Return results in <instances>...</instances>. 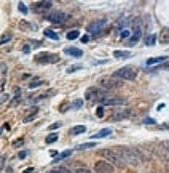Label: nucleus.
<instances>
[{
    "mask_svg": "<svg viewBox=\"0 0 169 173\" xmlns=\"http://www.w3.org/2000/svg\"><path fill=\"white\" fill-rule=\"evenodd\" d=\"M84 131H86V127L84 125H77V127H74L72 130H70L72 135H81V133H84Z\"/></svg>",
    "mask_w": 169,
    "mask_h": 173,
    "instance_id": "nucleus-19",
    "label": "nucleus"
},
{
    "mask_svg": "<svg viewBox=\"0 0 169 173\" xmlns=\"http://www.w3.org/2000/svg\"><path fill=\"white\" fill-rule=\"evenodd\" d=\"M110 135H112V130H110V128H104V130H101V131L94 133L93 138L97 140V138H105V136H110Z\"/></svg>",
    "mask_w": 169,
    "mask_h": 173,
    "instance_id": "nucleus-15",
    "label": "nucleus"
},
{
    "mask_svg": "<svg viewBox=\"0 0 169 173\" xmlns=\"http://www.w3.org/2000/svg\"><path fill=\"white\" fill-rule=\"evenodd\" d=\"M137 68L136 66H126V68H121L118 71H115L113 77L117 79H121V80H134L137 77Z\"/></svg>",
    "mask_w": 169,
    "mask_h": 173,
    "instance_id": "nucleus-3",
    "label": "nucleus"
},
{
    "mask_svg": "<svg viewBox=\"0 0 169 173\" xmlns=\"http://www.w3.org/2000/svg\"><path fill=\"white\" fill-rule=\"evenodd\" d=\"M78 37H80V31L78 29H74V31L67 32V38H69V40H75V38H78Z\"/></svg>",
    "mask_w": 169,
    "mask_h": 173,
    "instance_id": "nucleus-25",
    "label": "nucleus"
},
{
    "mask_svg": "<svg viewBox=\"0 0 169 173\" xmlns=\"http://www.w3.org/2000/svg\"><path fill=\"white\" fill-rule=\"evenodd\" d=\"M96 115H97V117H102V115H104V109H102V108H97V109H96Z\"/></svg>",
    "mask_w": 169,
    "mask_h": 173,
    "instance_id": "nucleus-38",
    "label": "nucleus"
},
{
    "mask_svg": "<svg viewBox=\"0 0 169 173\" xmlns=\"http://www.w3.org/2000/svg\"><path fill=\"white\" fill-rule=\"evenodd\" d=\"M160 40L161 43H169V28H164L160 34Z\"/></svg>",
    "mask_w": 169,
    "mask_h": 173,
    "instance_id": "nucleus-16",
    "label": "nucleus"
},
{
    "mask_svg": "<svg viewBox=\"0 0 169 173\" xmlns=\"http://www.w3.org/2000/svg\"><path fill=\"white\" fill-rule=\"evenodd\" d=\"M161 128H169V122L167 124H161Z\"/></svg>",
    "mask_w": 169,
    "mask_h": 173,
    "instance_id": "nucleus-45",
    "label": "nucleus"
},
{
    "mask_svg": "<svg viewBox=\"0 0 169 173\" xmlns=\"http://www.w3.org/2000/svg\"><path fill=\"white\" fill-rule=\"evenodd\" d=\"M81 68H83V66H70V68L67 69V72H74V71H78Z\"/></svg>",
    "mask_w": 169,
    "mask_h": 173,
    "instance_id": "nucleus-37",
    "label": "nucleus"
},
{
    "mask_svg": "<svg viewBox=\"0 0 169 173\" xmlns=\"http://www.w3.org/2000/svg\"><path fill=\"white\" fill-rule=\"evenodd\" d=\"M27 155H29V152H27V151H21L19 152V159H26Z\"/></svg>",
    "mask_w": 169,
    "mask_h": 173,
    "instance_id": "nucleus-39",
    "label": "nucleus"
},
{
    "mask_svg": "<svg viewBox=\"0 0 169 173\" xmlns=\"http://www.w3.org/2000/svg\"><path fill=\"white\" fill-rule=\"evenodd\" d=\"M163 61H166V56H155V58H148L147 64L152 66V64H158V63H163Z\"/></svg>",
    "mask_w": 169,
    "mask_h": 173,
    "instance_id": "nucleus-18",
    "label": "nucleus"
},
{
    "mask_svg": "<svg viewBox=\"0 0 169 173\" xmlns=\"http://www.w3.org/2000/svg\"><path fill=\"white\" fill-rule=\"evenodd\" d=\"M5 71H7V66H5V63H2V72L5 74Z\"/></svg>",
    "mask_w": 169,
    "mask_h": 173,
    "instance_id": "nucleus-44",
    "label": "nucleus"
},
{
    "mask_svg": "<svg viewBox=\"0 0 169 173\" xmlns=\"http://www.w3.org/2000/svg\"><path fill=\"white\" fill-rule=\"evenodd\" d=\"M35 61L40 63V64H51V63H58V61H59V56L54 55V53H46V51H43V53H38L37 58H35Z\"/></svg>",
    "mask_w": 169,
    "mask_h": 173,
    "instance_id": "nucleus-5",
    "label": "nucleus"
},
{
    "mask_svg": "<svg viewBox=\"0 0 169 173\" xmlns=\"http://www.w3.org/2000/svg\"><path fill=\"white\" fill-rule=\"evenodd\" d=\"M128 117H131V109H121V111H117L112 115V120L118 122V120H124V119H128Z\"/></svg>",
    "mask_w": 169,
    "mask_h": 173,
    "instance_id": "nucleus-12",
    "label": "nucleus"
},
{
    "mask_svg": "<svg viewBox=\"0 0 169 173\" xmlns=\"http://www.w3.org/2000/svg\"><path fill=\"white\" fill-rule=\"evenodd\" d=\"M51 5H53V2H51V0H43V2H35L32 8H34V11L41 13V11H46V10H50V8H51Z\"/></svg>",
    "mask_w": 169,
    "mask_h": 173,
    "instance_id": "nucleus-11",
    "label": "nucleus"
},
{
    "mask_svg": "<svg viewBox=\"0 0 169 173\" xmlns=\"http://www.w3.org/2000/svg\"><path fill=\"white\" fill-rule=\"evenodd\" d=\"M84 98H86L89 103H104L107 99V93L105 90L99 88V87H89L84 93Z\"/></svg>",
    "mask_w": 169,
    "mask_h": 173,
    "instance_id": "nucleus-2",
    "label": "nucleus"
},
{
    "mask_svg": "<svg viewBox=\"0 0 169 173\" xmlns=\"http://www.w3.org/2000/svg\"><path fill=\"white\" fill-rule=\"evenodd\" d=\"M88 40H89V35H83L81 37V42L83 43H88Z\"/></svg>",
    "mask_w": 169,
    "mask_h": 173,
    "instance_id": "nucleus-43",
    "label": "nucleus"
},
{
    "mask_svg": "<svg viewBox=\"0 0 169 173\" xmlns=\"http://www.w3.org/2000/svg\"><path fill=\"white\" fill-rule=\"evenodd\" d=\"M144 124H155V119H150V117H147V119H144Z\"/></svg>",
    "mask_w": 169,
    "mask_h": 173,
    "instance_id": "nucleus-41",
    "label": "nucleus"
},
{
    "mask_svg": "<svg viewBox=\"0 0 169 173\" xmlns=\"http://www.w3.org/2000/svg\"><path fill=\"white\" fill-rule=\"evenodd\" d=\"M22 144H24V140H22V138H19V140H16V141H13V146H15V148H21Z\"/></svg>",
    "mask_w": 169,
    "mask_h": 173,
    "instance_id": "nucleus-34",
    "label": "nucleus"
},
{
    "mask_svg": "<svg viewBox=\"0 0 169 173\" xmlns=\"http://www.w3.org/2000/svg\"><path fill=\"white\" fill-rule=\"evenodd\" d=\"M72 152H74L72 149H67V151H64V152L58 154V157H56V159H54V160H56V162H58V160H62V159H67L69 155H72Z\"/></svg>",
    "mask_w": 169,
    "mask_h": 173,
    "instance_id": "nucleus-23",
    "label": "nucleus"
},
{
    "mask_svg": "<svg viewBox=\"0 0 169 173\" xmlns=\"http://www.w3.org/2000/svg\"><path fill=\"white\" fill-rule=\"evenodd\" d=\"M19 26H21L22 31H31V29H32V24H31V23H26V21H21Z\"/></svg>",
    "mask_w": 169,
    "mask_h": 173,
    "instance_id": "nucleus-29",
    "label": "nucleus"
},
{
    "mask_svg": "<svg viewBox=\"0 0 169 173\" xmlns=\"http://www.w3.org/2000/svg\"><path fill=\"white\" fill-rule=\"evenodd\" d=\"M94 146H96V144H94L93 141H88V143L78 144V146H77V149H78V151H84V149H91V148H94Z\"/></svg>",
    "mask_w": 169,
    "mask_h": 173,
    "instance_id": "nucleus-22",
    "label": "nucleus"
},
{
    "mask_svg": "<svg viewBox=\"0 0 169 173\" xmlns=\"http://www.w3.org/2000/svg\"><path fill=\"white\" fill-rule=\"evenodd\" d=\"M99 85H101L104 90H112V88H118V87L121 85V82H120V80H115V77H113V79L104 77V79H101V80H99Z\"/></svg>",
    "mask_w": 169,
    "mask_h": 173,
    "instance_id": "nucleus-8",
    "label": "nucleus"
},
{
    "mask_svg": "<svg viewBox=\"0 0 169 173\" xmlns=\"http://www.w3.org/2000/svg\"><path fill=\"white\" fill-rule=\"evenodd\" d=\"M11 38H13L11 32H5L2 37H0V43H2V45H5V43H8V42L11 40Z\"/></svg>",
    "mask_w": 169,
    "mask_h": 173,
    "instance_id": "nucleus-24",
    "label": "nucleus"
},
{
    "mask_svg": "<svg viewBox=\"0 0 169 173\" xmlns=\"http://www.w3.org/2000/svg\"><path fill=\"white\" fill-rule=\"evenodd\" d=\"M31 51V47H24V53H29Z\"/></svg>",
    "mask_w": 169,
    "mask_h": 173,
    "instance_id": "nucleus-46",
    "label": "nucleus"
},
{
    "mask_svg": "<svg viewBox=\"0 0 169 173\" xmlns=\"http://www.w3.org/2000/svg\"><path fill=\"white\" fill-rule=\"evenodd\" d=\"M18 10L22 13V15H26V13H27V7H24L22 3H18Z\"/></svg>",
    "mask_w": 169,
    "mask_h": 173,
    "instance_id": "nucleus-35",
    "label": "nucleus"
},
{
    "mask_svg": "<svg viewBox=\"0 0 169 173\" xmlns=\"http://www.w3.org/2000/svg\"><path fill=\"white\" fill-rule=\"evenodd\" d=\"M43 34H45L46 37L53 38V40H58V38H59V35H58V34H56L54 31H51V29H45V31H43Z\"/></svg>",
    "mask_w": 169,
    "mask_h": 173,
    "instance_id": "nucleus-27",
    "label": "nucleus"
},
{
    "mask_svg": "<svg viewBox=\"0 0 169 173\" xmlns=\"http://www.w3.org/2000/svg\"><path fill=\"white\" fill-rule=\"evenodd\" d=\"M124 103H126L124 98H109V99H105L102 104H104V106H123Z\"/></svg>",
    "mask_w": 169,
    "mask_h": 173,
    "instance_id": "nucleus-14",
    "label": "nucleus"
},
{
    "mask_svg": "<svg viewBox=\"0 0 169 173\" xmlns=\"http://www.w3.org/2000/svg\"><path fill=\"white\" fill-rule=\"evenodd\" d=\"M37 112H38V108H37V106H35V108H34V109H31V112H29V114H27V115H26V117L22 119V120H24V122H32V120H34V117H35V114H37Z\"/></svg>",
    "mask_w": 169,
    "mask_h": 173,
    "instance_id": "nucleus-17",
    "label": "nucleus"
},
{
    "mask_svg": "<svg viewBox=\"0 0 169 173\" xmlns=\"http://www.w3.org/2000/svg\"><path fill=\"white\" fill-rule=\"evenodd\" d=\"M105 24H107V19H105V18H104V19H96V21H93V23L88 24L86 31H88V34H91V35H97V34L104 29Z\"/></svg>",
    "mask_w": 169,
    "mask_h": 173,
    "instance_id": "nucleus-6",
    "label": "nucleus"
},
{
    "mask_svg": "<svg viewBox=\"0 0 169 173\" xmlns=\"http://www.w3.org/2000/svg\"><path fill=\"white\" fill-rule=\"evenodd\" d=\"M56 140H58V135H56V133H51V135H48V136L45 138L46 143H53V141H56Z\"/></svg>",
    "mask_w": 169,
    "mask_h": 173,
    "instance_id": "nucleus-32",
    "label": "nucleus"
},
{
    "mask_svg": "<svg viewBox=\"0 0 169 173\" xmlns=\"http://www.w3.org/2000/svg\"><path fill=\"white\" fill-rule=\"evenodd\" d=\"M157 154L169 162V141H163L160 144H157Z\"/></svg>",
    "mask_w": 169,
    "mask_h": 173,
    "instance_id": "nucleus-9",
    "label": "nucleus"
},
{
    "mask_svg": "<svg viewBox=\"0 0 169 173\" xmlns=\"http://www.w3.org/2000/svg\"><path fill=\"white\" fill-rule=\"evenodd\" d=\"M81 106H83V99H75L72 103V109H80Z\"/></svg>",
    "mask_w": 169,
    "mask_h": 173,
    "instance_id": "nucleus-30",
    "label": "nucleus"
},
{
    "mask_svg": "<svg viewBox=\"0 0 169 173\" xmlns=\"http://www.w3.org/2000/svg\"><path fill=\"white\" fill-rule=\"evenodd\" d=\"M129 35H131V31H129V29H123V31L120 32V37H121V38H129Z\"/></svg>",
    "mask_w": 169,
    "mask_h": 173,
    "instance_id": "nucleus-31",
    "label": "nucleus"
},
{
    "mask_svg": "<svg viewBox=\"0 0 169 173\" xmlns=\"http://www.w3.org/2000/svg\"><path fill=\"white\" fill-rule=\"evenodd\" d=\"M18 103H19V96H16L15 99H11V103H10V104H11V106H16Z\"/></svg>",
    "mask_w": 169,
    "mask_h": 173,
    "instance_id": "nucleus-42",
    "label": "nucleus"
},
{
    "mask_svg": "<svg viewBox=\"0 0 169 173\" xmlns=\"http://www.w3.org/2000/svg\"><path fill=\"white\" fill-rule=\"evenodd\" d=\"M41 84H43V80H41V79H38V77H35V79H32V82H29V88H37V87H40Z\"/></svg>",
    "mask_w": 169,
    "mask_h": 173,
    "instance_id": "nucleus-26",
    "label": "nucleus"
},
{
    "mask_svg": "<svg viewBox=\"0 0 169 173\" xmlns=\"http://www.w3.org/2000/svg\"><path fill=\"white\" fill-rule=\"evenodd\" d=\"M59 127H61V124H59V122H58V124H53V125L50 127V131H53V130H56V128H59Z\"/></svg>",
    "mask_w": 169,
    "mask_h": 173,
    "instance_id": "nucleus-40",
    "label": "nucleus"
},
{
    "mask_svg": "<svg viewBox=\"0 0 169 173\" xmlns=\"http://www.w3.org/2000/svg\"><path fill=\"white\" fill-rule=\"evenodd\" d=\"M113 165L107 160H97L94 164V173H113Z\"/></svg>",
    "mask_w": 169,
    "mask_h": 173,
    "instance_id": "nucleus-7",
    "label": "nucleus"
},
{
    "mask_svg": "<svg viewBox=\"0 0 169 173\" xmlns=\"http://www.w3.org/2000/svg\"><path fill=\"white\" fill-rule=\"evenodd\" d=\"M32 170L34 168H27V170H24V173H32Z\"/></svg>",
    "mask_w": 169,
    "mask_h": 173,
    "instance_id": "nucleus-47",
    "label": "nucleus"
},
{
    "mask_svg": "<svg viewBox=\"0 0 169 173\" xmlns=\"http://www.w3.org/2000/svg\"><path fill=\"white\" fill-rule=\"evenodd\" d=\"M113 152L120 157V160L124 164V167H137L140 164V155L136 151V148H128V146H115Z\"/></svg>",
    "mask_w": 169,
    "mask_h": 173,
    "instance_id": "nucleus-1",
    "label": "nucleus"
},
{
    "mask_svg": "<svg viewBox=\"0 0 169 173\" xmlns=\"http://www.w3.org/2000/svg\"><path fill=\"white\" fill-rule=\"evenodd\" d=\"M46 173H70V171L65 170V168H56V170H50V171H46Z\"/></svg>",
    "mask_w": 169,
    "mask_h": 173,
    "instance_id": "nucleus-33",
    "label": "nucleus"
},
{
    "mask_svg": "<svg viewBox=\"0 0 169 173\" xmlns=\"http://www.w3.org/2000/svg\"><path fill=\"white\" fill-rule=\"evenodd\" d=\"M139 38H140V35L134 34L133 37H129V38H128V42H124V43H126V47H134V45L139 42Z\"/></svg>",
    "mask_w": 169,
    "mask_h": 173,
    "instance_id": "nucleus-20",
    "label": "nucleus"
},
{
    "mask_svg": "<svg viewBox=\"0 0 169 173\" xmlns=\"http://www.w3.org/2000/svg\"><path fill=\"white\" fill-rule=\"evenodd\" d=\"M64 53H65V55L74 56V58H81V56H83V51H81L80 48H75V47H67V48H64Z\"/></svg>",
    "mask_w": 169,
    "mask_h": 173,
    "instance_id": "nucleus-13",
    "label": "nucleus"
},
{
    "mask_svg": "<svg viewBox=\"0 0 169 173\" xmlns=\"http://www.w3.org/2000/svg\"><path fill=\"white\" fill-rule=\"evenodd\" d=\"M115 58H128L131 56V51H120V50H115Z\"/></svg>",
    "mask_w": 169,
    "mask_h": 173,
    "instance_id": "nucleus-28",
    "label": "nucleus"
},
{
    "mask_svg": "<svg viewBox=\"0 0 169 173\" xmlns=\"http://www.w3.org/2000/svg\"><path fill=\"white\" fill-rule=\"evenodd\" d=\"M46 19L54 23V24H59V23H64L67 19V16L64 15L62 11H53V13H50V15L46 16Z\"/></svg>",
    "mask_w": 169,
    "mask_h": 173,
    "instance_id": "nucleus-10",
    "label": "nucleus"
},
{
    "mask_svg": "<svg viewBox=\"0 0 169 173\" xmlns=\"http://www.w3.org/2000/svg\"><path fill=\"white\" fill-rule=\"evenodd\" d=\"M155 43H157V35H155V34H150V35L145 37V45L147 47H152Z\"/></svg>",
    "mask_w": 169,
    "mask_h": 173,
    "instance_id": "nucleus-21",
    "label": "nucleus"
},
{
    "mask_svg": "<svg viewBox=\"0 0 169 173\" xmlns=\"http://www.w3.org/2000/svg\"><path fill=\"white\" fill-rule=\"evenodd\" d=\"M75 173H93V171H91L89 168H77Z\"/></svg>",
    "mask_w": 169,
    "mask_h": 173,
    "instance_id": "nucleus-36",
    "label": "nucleus"
},
{
    "mask_svg": "<svg viewBox=\"0 0 169 173\" xmlns=\"http://www.w3.org/2000/svg\"><path fill=\"white\" fill-rule=\"evenodd\" d=\"M99 155L104 157L109 164H115L117 167H124V164L120 160V157L113 152V149H101V151H99Z\"/></svg>",
    "mask_w": 169,
    "mask_h": 173,
    "instance_id": "nucleus-4",
    "label": "nucleus"
}]
</instances>
